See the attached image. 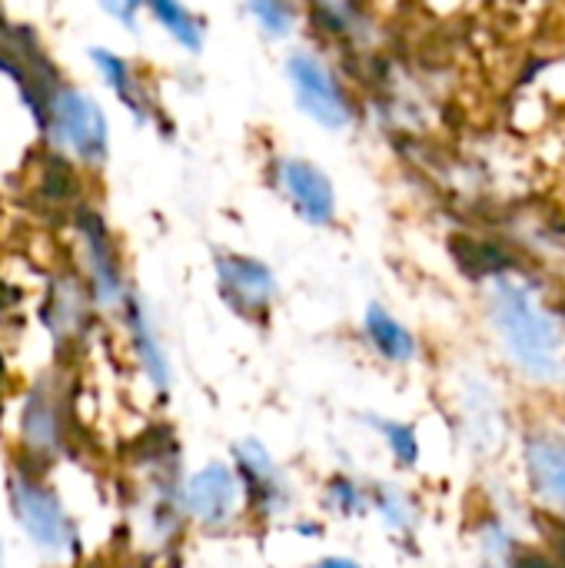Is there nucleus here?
Segmentation results:
<instances>
[{
    "mask_svg": "<svg viewBox=\"0 0 565 568\" xmlns=\"http://www.w3.org/2000/svg\"><path fill=\"white\" fill-rule=\"evenodd\" d=\"M90 310H93V300H90L80 276H60L53 283L47 306H43V320H47L57 346H70V343L83 339L87 323H90Z\"/></svg>",
    "mask_w": 565,
    "mask_h": 568,
    "instance_id": "f8f14e48",
    "label": "nucleus"
},
{
    "mask_svg": "<svg viewBox=\"0 0 565 568\" xmlns=\"http://www.w3.org/2000/svg\"><path fill=\"white\" fill-rule=\"evenodd\" d=\"M213 273H216V290H220L223 303L240 320L263 326L280 300V280H276L273 266L250 253L220 250L213 256Z\"/></svg>",
    "mask_w": 565,
    "mask_h": 568,
    "instance_id": "39448f33",
    "label": "nucleus"
},
{
    "mask_svg": "<svg viewBox=\"0 0 565 568\" xmlns=\"http://www.w3.org/2000/svg\"><path fill=\"white\" fill-rule=\"evenodd\" d=\"M306 568H363L356 559H346V556H323V559H316L313 566Z\"/></svg>",
    "mask_w": 565,
    "mask_h": 568,
    "instance_id": "393cba45",
    "label": "nucleus"
},
{
    "mask_svg": "<svg viewBox=\"0 0 565 568\" xmlns=\"http://www.w3.org/2000/svg\"><path fill=\"white\" fill-rule=\"evenodd\" d=\"M363 339L390 366H410L420 356V339L413 336V329L403 320H396L383 303L366 306V313H363Z\"/></svg>",
    "mask_w": 565,
    "mask_h": 568,
    "instance_id": "ddd939ff",
    "label": "nucleus"
},
{
    "mask_svg": "<svg viewBox=\"0 0 565 568\" xmlns=\"http://www.w3.org/2000/svg\"><path fill=\"white\" fill-rule=\"evenodd\" d=\"M80 260H83V286L93 300V310L120 313L130 296V286L123 280L113 236L107 223L93 213L80 216Z\"/></svg>",
    "mask_w": 565,
    "mask_h": 568,
    "instance_id": "1a4fd4ad",
    "label": "nucleus"
},
{
    "mask_svg": "<svg viewBox=\"0 0 565 568\" xmlns=\"http://www.w3.org/2000/svg\"><path fill=\"white\" fill-rule=\"evenodd\" d=\"M230 466H233L236 483H240L243 513H250L253 519L273 523L293 506L290 479L260 439L233 443V463Z\"/></svg>",
    "mask_w": 565,
    "mask_h": 568,
    "instance_id": "0eeeda50",
    "label": "nucleus"
},
{
    "mask_svg": "<svg viewBox=\"0 0 565 568\" xmlns=\"http://www.w3.org/2000/svg\"><path fill=\"white\" fill-rule=\"evenodd\" d=\"M183 519L206 532H226L243 516L240 483L230 463H206L180 486Z\"/></svg>",
    "mask_w": 565,
    "mask_h": 568,
    "instance_id": "6e6552de",
    "label": "nucleus"
},
{
    "mask_svg": "<svg viewBox=\"0 0 565 568\" xmlns=\"http://www.w3.org/2000/svg\"><path fill=\"white\" fill-rule=\"evenodd\" d=\"M273 186L276 193L286 200V206L306 223V226H316V230H326L336 223L340 216V200H336V186H333V176L306 160V156H296V153H283L273 160Z\"/></svg>",
    "mask_w": 565,
    "mask_h": 568,
    "instance_id": "423d86ee",
    "label": "nucleus"
},
{
    "mask_svg": "<svg viewBox=\"0 0 565 568\" xmlns=\"http://www.w3.org/2000/svg\"><path fill=\"white\" fill-rule=\"evenodd\" d=\"M87 57H90L93 70L100 73L103 87H107V90L123 103V110L133 116V123L147 126V123H150V103H147L143 90H140V73L133 70V63H130L123 53L110 50V47H90Z\"/></svg>",
    "mask_w": 565,
    "mask_h": 568,
    "instance_id": "4468645a",
    "label": "nucleus"
},
{
    "mask_svg": "<svg viewBox=\"0 0 565 568\" xmlns=\"http://www.w3.org/2000/svg\"><path fill=\"white\" fill-rule=\"evenodd\" d=\"M370 423L380 429V436L400 469H413L420 463V436L410 423H400V419H370Z\"/></svg>",
    "mask_w": 565,
    "mask_h": 568,
    "instance_id": "aec40b11",
    "label": "nucleus"
},
{
    "mask_svg": "<svg viewBox=\"0 0 565 568\" xmlns=\"http://www.w3.org/2000/svg\"><path fill=\"white\" fill-rule=\"evenodd\" d=\"M490 320L506 356L523 376H529L533 383H556L563 376V329L526 286L506 276L493 280Z\"/></svg>",
    "mask_w": 565,
    "mask_h": 568,
    "instance_id": "f257e3e1",
    "label": "nucleus"
},
{
    "mask_svg": "<svg viewBox=\"0 0 565 568\" xmlns=\"http://www.w3.org/2000/svg\"><path fill=\"white\" fill-rule=\"evenodd\" d=\"M283 77H286L293 106L306 120H313L320 130L343 133L356 123V103H353L343 77L316 50H310V47L290 50L283 60Z\"/></svg>",
    "mask_w": 565,
    "mask_h": 568,
    "instance_id": "20e7f679",
    "label": "nucleus"
},
{
    "mask_svg": "<svg viewBox=\"0 0 565 568\" xmlns=\"http://www.w3.org/2000/svg\"><path fill=\"white\" fill-rule=\"evenodd\" d=\"M326 509L340 519H363L370 513V489L350 473H333L326 479Z\"/></svg>",
    "mask_w": 565,
    "mask_h": 568,
    "instance_id": "a211bd4d",
    "label": "nucleus"
},
{
    "mask_svg": "<svg viewBox=\"0 0 565 568\" xmlns=\"http://www.w3.org/2000/svg\"><path fill=\"white\" fill-rule=\"evenodd\" d=\"M7 503L20 526V532L47 556L70 559L80 552V529L77 519L60 503L57 489L43 483L40 469L17 466L7 476Z\"/></svg>",
    "mask_w": 565,
    "mask_h": 568,
    "instance_id": "7ed1b4c3",
    "label": "nucleus"
},
{
    "mask_svg": "<svg viewBox=\"0 0 565 568\" xmlns=\"http://www.w3.org/2000/svg\"><path fill=\"white\" fill-rule=\"evenodd\" d=\"M143 10L153 17V23L186 53H203L206 43V23L196 10H190L183 0H143Z\"/></svg>",
    "mask_w": 565,
    "mask_h": 568,
    "instance_id": "dca6fc26",
    "label": "nucleus"
},
{
    "mask_svg": "<svg viewBox=\"0 0 565 568\" xmlns=\"http://www.w3.org/2000/svg\"><path fill=\"white\" fill-rule=\"evenodd\" d=\"M549 542H553V559L565 568V526L563 523H553L549 529Z\"/></svg>",
    "mask_w": 565,
    "mask_h": 568,
    "instance_id": "b1692460",
    "label": "nucleus"
},
{
    "mask_svg": "<svg viewBox=\"0 0 565 568\" xmlns=\"http://www.w3.org/2000/svg\"><path fill=\"white\" fill-rule=\"evenodd\" d=\"M37 123L50 146L83 170H100L110 160V120L93 93L70 80H57L37 110Z\"/></svg>",
    "mask_w": 565,
    "mask_h": 568,
    "instance_id": "f03ea898",
    "label": "nucleus"
},
{
    "mask_svg": "<svg viewBox=\"0 0 565 568\" xmlns=\"http://www.w3.org/2000/svg\"><path fill=\"white\" fill-rule=\"evenodd\" d=\"M526 473L533 489L565 513V439L536 433L526 439Z\"/></svg>",
    "mask_w": 565,
    "mask_h": 568,
    "instance_id": "2eb2a0df",
    "label": "nucleus"
},
{
    "mask_svg": "<svg viewBox=\"0 0 565 568\" xmlns=\"http://www.w3.org/2000/svg\"><path fill=\"white\" fill-rule=\"evenodd\" d=\"M100 3V10L110 17V20H117L123 30H137V17H140V7L133 3V0H97Z\"/></svg>",
    "mask_w": 565,
    "mask_h": 568,
    "instance_id": "4be33fe9",
    "label": "nucleus"
},
{
    "mask_svg": "<svg viewBox=\"0 0 565 568\" xmlns=\"http://www.w3.org/2000/svg\"><path fill=\"white\" fill-rule=\"evenodd\" d=\"M243 3L256 30L273 43L290 40L300 27V7L293 0H243Z\"/></svg>",
    "mask_w": 565,
    "mask_h": 568,
    "instance_id": "f3484780",
    "label": "nucleus"
},
{
    "mask_svg": "<svg viewBox=\"0 0 565 568\" xmlns=\"http://www.w3.org/2000/svg\"><path fill=\"white\" fill-rule=\"evenodd\" d=\"M310 7L330 30H340V33H350L360 20L356 0H310Z\"/></svg>",
    "mask_w": 565,
    "mask_h": 568,
    "instance_id": "412c9836",
    "label": "nucleus"
},
{
    "mask_svg": "<svg viewBox=\"0 0 565 568\" xmlns=\"http://www.w3.org/2000/svg\"><path fill=\"white\" fill-rule=\"evenodd\" d=\"M370 509H376V516L393 532H410L416 526V506L396 486H376V489H370Z\"/></svg>",
    "mask_w": 565,
    "mask_h": 568,
    "instance_id": "6ab92c4d",
    "label": "nucleus"
},
{
    "mask_svg": "<svg viewBox=\"0 0 565 568\" xmlns=\"http://www.w3.org/2000/svg\"><path fill=\"white\" fill-rule=\"evenodd\" d=\"M120 316H123V326H127V336H130L133 359H137L140 373L147 376L150 389L157 396H170V389H173V366H170L167 346L160 339V329H157L150 310L143 306V300L137 293H130L123 310H120Z\"/></svg>",
    "mask_w": 565,
    "mask_h": 568,
    "instance_id": "9b49d317",
    "label": "nucleus"
},
{
    "mask_svg": "<svg viewBox=\"0 0 565 568\" xmlns=\"http://www.w3.org/2000/svg\"><path fill=\"white\" fill-rule=\"evenodd\" d=\"M133 3H137V7H140V10H143V0H133Z\"/></svg>",
    "mask_w": 565,
    "mask_h": 568,
    "instance_id": "a878e982",
    "label": "nucleus"
},
{
    "mask_svg": "<svg viewBox=\"0 0 565 568\" xmlns=\"http://www.w3.org/2000/svg\"><path fill=\"white\" fill-rule=\"evenodd\" d=\"M509 568H563V566L553 559V552H546V549H533V546H523V549H516V556H513Z\"/></svg>",
    "mask_w": 565,
    "mask_h": 568,
    "instance_id": "5701e85b",
    "label": "nucleus"
},
{
    "mask_svg": "<svg viewBox=\"0 0 565 568\" xmlns=\"http://www.w3.org/2000/svg\"><path fill=\"white\" fill-rule=\"evenodd\" d=\"M20 443L27 453V463L33 469L47 466L63 453L67 429H63V399L50 379L33 383V389L23 399L20 409Z\"/></svg>",
    "mask_w": 565,
    "mask_h": 568,
    "instance_id": "9d476101",
    "label": "nucleus"
}]
</instances>
